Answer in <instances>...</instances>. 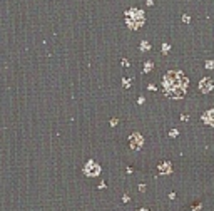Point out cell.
Segmentation results:
<instances>
[{
	"instance_id": "cell-1",
	"label": "cell",
	"mask_w": 214,
	"mask_h": 211,
	"mask_svg": "<svg viewBox=\"0 0 214 211\" xmlns=\"http://www.w3.org/2000/svg\"><path fill=\"white\" fill-rule=\"evenodd\" d=\"M164 89H166V96L171 99H179L184 96V92L187 89V77L179 71H171L164 76L162 82Z\"/></svg>"
},
{
	"instance_id": "cell-2",
	"label": "cell",
	"mask_w": 214,
	"mask_h": 211,
	"mask_svg": "<svg viewBox=\"0 0 214 211\" xmlns=\"http://www.w3.org/2000/svg\"><path fill=\"white\" fill-rule=\"evenodd\" d=\"M144 20H145L144 12L139 10V8H130V10L125 12V24H127L132 30H137L144 24Z\"/></svg>"
},
{
	"instance_id": "cell-3",
	"label": "cell",
	"mask_w": 214,
	"mask_h": 211,
	"mask_svg": "<svg viewBox=\"0 0 214 211\" xmlns=\"http://www.w3.org/2000/svg\"><path fill=\"white\" fill-rule=\"evenodd\" d=\"M84 173L85 176H90V178H95V176L100 174V166L94 163V161H89L85 166H84Z\"/></svg>"
},
{
	"instance_id": "cell-4",
	"label": "cell",
	"mask_w": 214,
	"mask_h": 211,
	"mask_svg": "<svg viewBox=\"0 0 214 211\" xmlns=\"http://www.w3.org/2000/svg\"><path fill=\"white\" fill-rule=\"evenodd\" d=\"M129 144H130V148H132V149L139 151L140 148H142V144H144L142 136H140L139 132H134V134L130 136V139H129Z\"/></svg>"
},
{
	"instance_id": "cell-5",
	"label": "cell",
	"mask_w": 214,
	"mask_h": 211,
	"mask_svg": "<svg viewBox=\"0 0 214 211\" xmlns=\"http://www.w3.org/2000/svg\"><path fill=\"white\" fill-rule=\"evenodd\" d=\"M202 121L209 126H214V109H209L207 112L202 114Z\"/></svg>"
},
{
	"instance_id": "cell-6",
	"label": "cell",
	"mask_w": 214,
	"mask_h": 211,
	"mask_svg": "<svg viewBox=\"0 0 214 211\" xmlns=\"http://www.w3.org/2000/svg\"><path fill=\"white\" fill-rule=\"evenodd\" d=\"M211 89H212V81L211 79H202L201 81V92L206 94V92H209Z\"/></svg>"
},
{
	"instance_id": "cell-7",
	"label": "cell",
	"mask_w": 214,
	"mask_h": 211,
	"mask_svg": "<svg viewBox=\"0 0 214 211\" xmlns=\"http://www.w3.org/2000/svg\"><path fill=\"white\" fill-rule=\"evenodd\" d=\"M171 164L169 163H160L159 164V173H162V174H166V173H171Z\"/></svg>"
},
{
	"instance_id": "cell-8",
	"label": "cell",
	"mask_w": 214,
	"mask_h": 211,
	"mask_svg": "<svg viewBox=\"0 0 214 211\" xmlns=\"http://www.w3.org/2000/svg\"><path fill=\"white\" fill-rule=\"evenodd\" d=\"M144 67H145L144 71H145V72H149L150 69H152V62H150V61H149V62H145V66H144Z\"/></svg>"
},
{
	"instance_id": "cell-9",
	"label": "cell",
	"mask_w": 214,
	"mask_h": 211,
	"mask_svg": "<svg viewBox=\"0 0 214 211\" xmlns=\"http://www.w3.org/2000/svg\"><path fill=\"white\" fill-rule=\"evenodd\" d=\"M140 49H142V50H149V44H147V42H142V45H140Z\"/></svg>"
},
{
	"instance_id": "cell-10",
	"label": "cell",
	"mask_w": 214,
	"mask_h": 211,
	"mask_svg": "<svg viewBox=\"0 0 214 211\" xmlns=\"http://www.w3.org/2000/svg\"><path fill=\"white\" fill-rule=\"evenodd\" d=\"M169 49H171V47H169V45H167V44H164V45H162V50H164V52H167V50H169Z\"/></svg>"
},
{
	"instance_id": "cell-11",
	"label": "cell",
	"mask_w": 214,
	"mask_h": 211,
	"mask_svg": "<svg viewBox=\"0 0 214 211\" xmlns=\"http://www.w3.org/2000/svg\"><path fill=\"white\" fill-rule=\"evenodd\" d=\"M212 66H214V62H212V61H209V62H206V67H209V69H211Z\"/></svg>"
},
{
	"instance_id": "cell-12",
	"label": "cell",
	"mask_w": 214,
	"mask_h": 211,
	"mask_svg": "<svg viewBox=\"0 0 214 211\" xmlns=\"http://www.w3.org/2000/svg\"><path fill=\"white\" fill-rule=\"evenodd\" d=\"M176 136H177V131L172 129V131H171V137H176Z\"/></svg>"
},
{
	"instance_id": "cell-13",
	"label": "cell",
	"mask_w": 214,
	"mask_h": 211,
	"mask_svg": "<svg viewBox=\"0 0 214 211\" xmlns=\"http://www.w3.org/2000/svg\"><path fill=\"white\" fill-rule=\"evenodd\" d=\"M110 126H117V119H112V121H110Z\"/></svg>"
},
{
	"instance_id": "cell-14",
	"label": "cell",
	"mask_w": 214,
	"mask_h": 211,
	"mask_svg": "<svg viewBox=\"0 0 214 211\" xmlns=\"http://www.w3.org/2000/svg\"><path fill=\"white\" fill-rule=\"evenodd\" d=\"M140 211H147V209H140Z\"/></svg>"
}]
</instances>
